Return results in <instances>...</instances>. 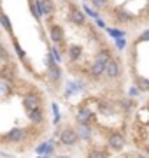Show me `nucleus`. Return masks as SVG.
I'll return each mask as SVG.
<instances>
[{
  "instance_id": "1a4fd4ad",
  "label": "nucleus",
  "mask_w": 149,
  "mask_h": 158,
  "mask_svg": "<svg viewBox=\"0 0 149 158\" xmlns=\"http://www.w3.org/2000/svg\"><path fill=\"white\" fill-rule=\"evenodd\" d=\"M7 137H9V141H11V142H19L25 137V132L21 128H14V130L9 132V135H7Z\"/></svg>"
},
{
  "instance_id": "7c9ffc66",
  "label": "nucleus",
  "mask_w": 149,
  "mask_h": 158,
  "mask_svg": "<svg viewBox=\"0 0 149 158\" xmlns=\"http://www.w3.org/2000/svg\"><path fill=\"white\" fill-rule=\"evenodd\" d=\"M147 37H149V32H147V30H146V32H144V34H142V40H147Z\"/></svg>"
},
{
  "instance_id": "423d86ee",
  "label": "nucleus",
  "mask_w": 149,
  "mask_h": 158,
  "mask_svg": "<svg viewBox=\"0 0 149 158\" xmlns=\"http://www.w3.org/2000/svg\"><path fill=\"white\" fill-rule=\"evenodd\" d=\"M28 116H30V119H32V123H42V121H44V113H42L39 107L28 111Z\"/></svg>"
},
{
  "instance_id": "aec40b11",
  "label": "nucleus",
  "mask_w": 149,
  "mask_h": 158,
  "mask_svg": "<svg viewBox=\"0 0 149 158\" xmlns=\"http://www.w3.org/2000/svg\"><path fill=\"white\" fill-rule=\"evenodd\" d=\"M79 55H81V48L72 46V48H70V58H72V60H75V58H79Z\"/></svg>"
},
{
  "instance_id": "20e7f679",
  "label": "nucleus",
  "mask_w": 149,
  "mask_h": 158,
  "mask_svg": "<svg viewBox=\"0 0 149 158\" xmlns=\"http://www.w3.org/2000/svg\"><path fill=\"white\" fill-rule=\"evenodd\" d=\"M75 118H77V121H79L81 125H88V121L91 119V111L86 107H81L79 111H77V114H75Z\"/></svg>"
},
{
  "instance_id": "5701e85b",
  "label": "nucleus",
  "mask_w": 149,
  "mask_h": 158,
  "mask_svg": "<svg viewBox=\"0 0 149 158\" xmlns=\"http://www.w3.org/2000/svg\"><path fill=\"white\" fill-rule=\"evenodd\" d=\"M37 151H39V153H44V155H46V153H51V151H53V144H44V146H40Z\"/></svg>"
},
{
  "instance_id": "ddd939ff",
  "label": "nucleus",
  "mask_w": 149,
  "mask_h": 158,
  "mask_svg": "<svg viewBox=\"0 0 149 158\" xmlns=\"http://www.w3.org/2000/svg\"><path fill=\"white\" fill-rule=\"evenodd\" d=\"M97 60L98 62H102V63H107L111 60V53H109V49H102L100 53L97 55Z\"/></svg>"
},
{
  "instance_id": "f8f14e48",
  "label": "nucleus",
  "mask_w": 149,
  "mask_h": 158,
  "mask_svg": "<svg viewBox=\"0 0 149 158\" xmlns=\"http://www.w3.org/2000/svg\"><path fill=\"white\" fill-rule=\"evenodd\" d=\"M0 77L12 81V79H14V69H12V67H4L2 70H0Z\"/></svg>"
},
{
  "instance_id": "6e6552de",
  "label": "nucleus",
  "mask_w": 149,
  "mask_h": 158,
  "mask_svg": "<svg viewBox=\"0 0 149 158\" xmlns=\"http://www.w3.org/2000/svg\"><path fill=\"white\" fill-rule=\"evenodd\" d=\"M49 35H51V39L54 40V42H60V40L63 39V30L60 28L58 25H54V27L49 28Z\"/></svg>"
},
{
  "instance_id": "39448f33",
  "label": "nucleus",
  "mask_w": 149,
  "mask_h": 158,
  "mask_svg": "<svg viewBox=\"0 0 149 158\" xmlns=\"http://www.w3.org/2000/svg\"><path fill=\"white\" fill-rule=\"evenodd\" d=\"M103 72H107L109 77H118V74H119V65L116 62H107L105 63V69H103Z\"/></svg>"
},
{
  "instance_id": "4468645a",
  "label": "nucleus",
  "mask_w": 149,
  "mask_h": 158,
  "mask_svg": "<svg viewBox=\"0 0 149 158\" xmlns=\"http://www.w3.org/2000/svg\"><path fill=\"white\" fill-rule=\"evenodd\" d=\"M40 9H42V14H49L53 11V2L51 0H42L40 2Z\"/></svg>"
},
{
  "instance_id": "f3484780",
  "label": "nucleus",
  "mask_w": 149,
  "mask_h": 158,
  "mask_svg": "<svg viewBox=\"0 0 149 158\" xmlns=\"http://www.w3.org/2000/svg\"><path fill=\"white\" fill-rule=\"evenodd\" d=\"M116 16H118V19H121V21H130V19H132V16H130L126 11H118Z\"/></svg>"
},
{
  "instance_id": "9b49d317",
  "label": "nucleus",
  "mask_w": 149,
  "mask_h": 158,
  "mask_svg": "<svg viewBox=\"0 0 149 158\" xmlns=\"http://www.w3.org/2000/svg\"><path fill=\"white\" fill-rule=\"evenodd\" d=\"M103 69H105V63L95 60V62H93V65H91V74H93V76H100V74L103 72Z\"/></svg>"
},
{
  "instance_id": "2eb2a0df",
  "label": "nucleus",
  "mask_w": 149,
  "mask_h": 158,
  "mask_svg": "<svg viewBox=\"0 0 149 158\" xmlns=\"http://www.w3.org/2000/svg\"><path fill=\"white\" fill-rule=\"evenodd\" d=\"M77 135H81L83 139H90L91 132H90V128H86V125H81L79 123V134H77Z\"/></svg>"
},
{
  "instance_id": "412c9836",
  "label": "nucleus",
  "mask_w": 149,
  "mask_h": 158,
  "mask_svg": "<svg viewBox=\"0 0 149 158\" xmlns=\"http://www.w3.org/2000/svg\"><path fill=\"white\" fill-rule=\"evenodd\" d=\"M88 158H107V156H105V153H103V151L93 149V151H90V156H88Z\"/></svg>"
},
{
  "instance_id": "bb28decb",
  "label": "nucleus",
  "mask_w": 149,
  "mask_h": 158,
  "mask_svg": "<svg viewBox=\"0 0 149 158\" xmlns=\"http://www.w3.org/2000/svg\"><path fill=\"white\" fill-rule=\"evenodd\" d=\"M93 4L98 7H103V6H107V0H93Z\"/></svg>"
},
{
  "instance_id": "9d476101",
  "label": "nucleus",
  "mask_w": 149,
  "mask_h": 158,
  "mask_svg": "<svg viewBox=\"0 0 149 158\" xmlns=\"http://www.w3.org/2000/svg\"><path fill=\"white\" fill-rule=\"evenodd\" d=\"M70 19H72L75 25H83V23H84V14H83L79 9H72V11H70Z\"/></svg>"
},
{
  "instance_id": "393cba45",
  "label": "nucleus",
  "mask_w": 149,
  "mask_h": 158,
  "mask_svg": "<svg viewBox=\"0 0 149 158\" xmlns=\"http://www.w3.org/2000/svg\"><path fill=\"white\" fill-rule=\"evenodd\" d=\"M14 49H16V53H18V55H19L21 58L25 56V51L21 49V48H19V44H18V42H14Z\"/></svg>"
},
{
  "instance_id": "dca6fc26",
  "label": "nucleus",
  "mask_w": 149,
  "mask_h": 158,
  "mask_svg": "<svg viewBox=\"0 0 149 158\" xmlns=\"http://www.w3.org/2000/svg\"><path fill=\"white\" fill-rule=\"evenodd\" d=\"M100 113L102 114H112L114 113V109H112V106H111L109 102H107V104L102 102V104H100Z\"/></svg>"
},
{
  "instance_id": "7ed1b4c3",
  "label": "nucleus",
  "mask_w": 149,
  "mask_h": 158,
  "mask_svg": "<svg viewBox=\"0 0 149 158\" xmlns=\"http://www.w3.org/2000/svg\"><path fill=\"white\" fill-rule=\"evenodd\" d=\"M23 106L26 107V111H32V109L39 107V97L35 93H28V95L23 98Z\"/></svg>"
},
{
  "instance_id": "0eeeda50",
  "label": "nucleus",
  "mask_w": 149,
  "mask_h": 158,
  "mask_svg": "<svg viewBox=\"0 0 149 158\" xmlns=\"http://www.w3.org/2000/svg\"><path fill=\"white\" fill-rule=\"evenodd\" d=\"M49 77H51V81H60V77H62V70L54 62L49 63Z\"/></svg>"
},
{
  "instance_id": "6ab92c4d",
  "label": "nucleus",
  "mask_w": 149,
  "mask_h": 158,
  "mask_svg": "<svg viewBox=\"0 0 149 158\" xmlns=\"http://www.w3.org/2000/svg\"><path fill=\"white\" fill-rule=\"evenodd\" d=\"M0 23L4 25L6 30H11V21H9V18H7L6 14H0Z\"/></svg>"
},
{
  "instance_id": "f03ea898",
  "label": "nucleus",
  "mask_w": 149,
  "mask_h": 158,
  "mask_svg": "<svg viewBox=\"0 0 149 158\" xmlns=\"http://www.w3.org/2000/svg\"><path fill=\"white\" fill-rule=\"evenodd\" d=\"M109 144L112 149H116V151H121L123 149V146H125V137H123V134H111L109 137Z\"/></svg>"
},
{
  "instance_id": "b1692460",
  "label": "nucleus",
  "mask_w": 149,
  "mask_h": 158,
  "mask_svg": "<svg viewBox=\"0 0 149 158\" xmlns=\"http://www.w3.org/2000/svg\"><path fill=\"white\" fill-rule=\"evenodd\" d=\"M107 34H111L112 37H123V35H125V32H121V30H112V28H109V30H107Z\"/></svg>"
},
{
  "instance_id": "a878e982",
  "label": "nucleus",
  "mask_w": 149,
  "mask_h": 158,
  "mask_svg": "<svg viewBox=\"0 0 149 158\" xmlns=\"http://www.w3.org/2000/svg\"><path fill=\"white\" fill-rule=\"evenodd\" d=\"M125 39H121V37H118V40H116V46H118V48H119V49H123V48H125Z\"/></svg>"
},
{
  "instance_id": "4be33fe9",
  "label": "nucleus",
  "mask_w": 149,
  "mask_h": 158,
  "mask_svg": "<svg viewBox=\"0 0 149 158\" xmlns=\"http://www.w3.org/2000/svg\"><path fill=\"white\" fill-rule=\"evenodd\" d=\"M139 83V88H140V90L142 91H146V90H149V83H147V79H144V77H140L137 81Z\"/></svg>"
},
{
  "instance_id": "cd10ccee",
  "label": "nucleus",
  "mask_w": 149,
  "mask_h": 158,
  "mask_svg": "<svg viewBox=\"0 0 149 158\" xmlns=\"http://www.w3.org/2000/svg\"><path fill=\"white\" fill-rule=\"evenodd\" d=\"M84 11L88 12V14H90V16H93V18H98V14L95 11H93V9H90V7H84Z\"/></svg>"
},
{
  "instance_id": "c85d7f7f",
  "label": "nucleus",
  "mask_w": 149,
  "mask_h": 158,
  "mask_svg": "<svg viewBox=\"0 0 149 158\" xmlns=\"http://www.w3.org/2000/svg\"><path fill=\"white\" fill-rule=\"evenodd\" d=\"M139 95V88H132L130 90V97H137Z\"/></svg>"
},
{
  "instance_id": "c756f323",
  "label": "nucleus",
  "mask_w": 149,
  "mask_h": 158,
  "mask_svg": "<svg viewBox=\"0 0 149 158\" xmlns=\"http://www.w3.org/2000/svg\"><path fill=\"white\" fill-rule=\"evenodd\" d=\"M51 53H53V56L56 58V60H60V55H58V51H56V49H51Z\"/></svg>"
},
{
  "instance_id": "f257e3e1",
  "label": "nucleus",
  "mask_w": 149,
  "mask_h": 158,
  "mask_svg": "<svg viewBox=\"0 0 149 158\" xmlns=\"http://www.w3.org/2000/svg\"><path fill=\"white\" fill-rule=\"evenodd\" d=\"M60 139H62V142L67 144V146L75 144V141H77V132H74L72 128H65V130L60 132Z\"/></svg>"
},
{
  "instance_id": "a211bd4d",
  "label": "nucleus",
  "mask_w": 149,
  "mask_h": 158,
  "mask_svg": "<svg viewBox=\"0 0 149 158\" xmlns=\"http://www.w3.org/2000/svg\"><path fill=\"white\" fill-rule=\"evenodd\" d=\"M32 11H34V16H37V18L42 16V9H40V2H39V0L32 6Z\"/></svg>"
}]
</instances>
